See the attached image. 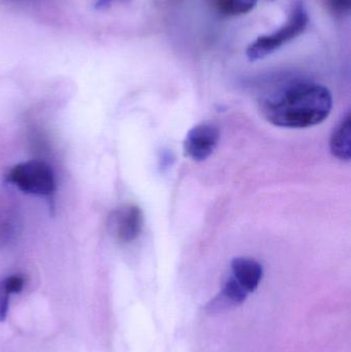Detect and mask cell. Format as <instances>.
Listing matches in <instances>:
<instances>
[{"mask_svg":"<svg viewBox=\"0 0 351 352\" xmlns=\"http://www.w3.org/2000/svg\"><path fill=\"white\" fill-rule=\"evenodd\" d=\"M14 294L6 287L5 283L0 279V322H4L10 311V298Z\"/></svg>","mask_w":351,"mask_h":352,"instance_id":"obj_10","label":"cell"},{"mask_svg":"<svg viewBox=\"0 0 351 352\" xmlns=\"http://www.w3.org/2000/svg\"><path fill=\"white\" fill-rule=\"evenodd\" d=\"M351 117L350 113L334 130L330 140V148L334 157L341 161H350L351 157Z\"/></svg>","mask_w":351,"mask_h":352,"instance_id":"obj_7","label":"cell"},{"mask_svg":"<svg viewBox=\"0 0 351 352\" xmlns=\"http://www.w3.org/2000/svg\"><path fill=\"white\" fill-rule=\"evenodd\" d=\"M333 107L331 92L317 82H297L261 101L266 121L278 127L304 129L323 123Z\"/></svg>","mask_w":351,"mask_h":352,"instance_id":"obj_1","label":"cell"},{"mask_svg":"<svg viewBox=\"0 0 351 352\" xmlns=\"http://www.w3.org/2000/svg\"><path fill=\"white\" fill-rule=\"evenodd\" d=\"M130 0H97L95 3V8L98 10H105L111 8L117 3H126Z\"/></svg>","mask_w":351,"mask_h":352,"instance_id":"obj_12","label":"cell"},{"mask_svg":"<svg viewBox=\"0 0 351 352\" xmlns=\"http://www.w3.org/2000/svg\"><path fill=\"white\" fill-rule=\"evenodd\" d=\"M109 227L117 241L131 243L139 237L144 229V213L136 205H123L111 213Z\"/></svg>","mask_w":351,"mask_h":352,"instance_id":"obj_5","label":"cell"},{"mask_svg":"<svg viewBox=\"0 0 351 352\" xmlns=\"http://www.w3.org/2000/svg\"><path fill=\"white\" fill-rule=\"evenodd\" d=\"M220 132L214 124L202 123L188 132L183 142L185 156L196 162L210 158L218 148Z\"/></svg>","mask_w":351,"mask_h":352,"instance_id":"obj_4","label":"cell"},{"mask_svg":"<svg viewBox=\"0 0 351 352\" xmlns=\"http://www.w3.org/2000/svg\"><path fill=\"white\" fill-rule=\"evenodd\" d=\"M4 182L25 194L51 198L56 192V179L49 165L41 161H27L12 167Z\"/></svg>","mask_w":351,"mask_h":352,"instance_id":"obj_3","label":"cell"},{"mask_svg":"<svg viewBox=\"0 0 351 352\" xmlns=\"http://www.w3.org/2000/svg\"><path fill=\"white\" fill-rule=\"evenodd\" d=\"M222 296L230 303L242 304L247 300L249 293L230 276L223 287Z\"/></svg>","mask_w":351,"mask_h":352,"instance_id":"obj_9","label":"cell"},{"mask_svg":"<svg viewBox=\"0 0 351 352\" xmlns=\"http://www.w3.org/2000/svg\"><path fill=\"white\" fill-rule=\"evenodd\" d=\"M216 10L224 16H241L257 6L258 0H212Z\"/></svg>","mask_w":351,"mask_h":352,"instance_id":"obj_8","label":"cell"},{"mask_svg":"<svg viewBox=\"0 0 351 352\" xmlns=\"http://www.w3.org/2000/svg\"><path fill=\"white\" fill-rule=\"evenodd\" d=\"M231 276L249 294L258 289L263 278V267L251 258H235L231 263Z\"/></svg>","mask_w":351,"mask_h":352,"instance_id":"obj_6","label":"cell"},{"mask_svg":"<svg viewBox=\"0 0 351 352\" xmlns=\"http://www.w3.org/2000/svg\"><path fill=\"white\" fill-rule=\"evenodd\" d=\"M309 16L302 1L293 6L288 22L271 34L258 37L247 47V56L249 61H258L274 53L278 49L300 36L308 26Z\"/></svg>","mask_w":351,"mask_h":352,"instance_id":"obj_2","label":"cell"},{"mask_svg":"<svg viewBox=\"0 0 351 352\" xmlns=\"http://www.w3.org/2000/svg\"><path fill=\"white\" fill-rule=\"evenodd\" d=\"M330 12L336 16H344L350 14L351 0H327Z\"/></svg>","mask_w":351,"mask_h":352,"instance_id":"obj_11","label":"cell"}]
</instances>
